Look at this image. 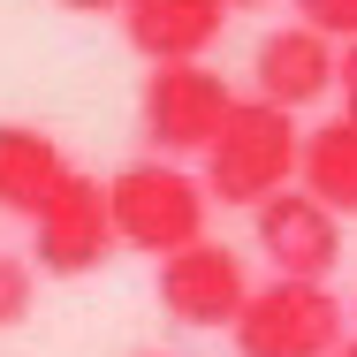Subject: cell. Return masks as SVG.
Masks as SVG:
<instances>
[{"label": "cell", "mask_w": 357, "mask_h": 357, "mask_svg": "<svg viewBox=\"0 0 357 357\" xmlns=\"http://www.w3.org/2000/svg\"><path fill=\"white\" fill-rule=\"evenodd\" d=\"M107 251H114V213H107V183H91V175H76L69 190L46 206V213L31 220V266L38 274H91V266H107Z\"/></svg>", "instance_id": "obj_7"}, {"label": "cell", "mask_w": 357, "mask_h": 357, "mask_svg": "<svg viewBox=\"0 0 357 357\" xmlns=\"http://www.w3.org/2000/svg\"><path fill=\"white\" fill-rule=\"evenodd\" d=\"M228 8H259V0H228Z\"/></svg>", "instance_id": "obj_17"}, {"label": "cell", "mask_w": 357, "mask_h": 357, "mask_svg": "<svg viewBox=\"0 0 357 357\" xmlns=\"http://www.w3.org/2000/svg\"><path fill=\"white\" fill-rule=\"evenodd\" d=\"M296 175H304L296 114L266 107V99H236L228 130H220L213 152H206V198H213V206H251V213H259L266 198L296 190Z\"/></svg>", "instance_id": "obj_2"}, {"label": "cell", "mask_w": 357, "mask_h": 357, "mask_svg": "<svg viewBox=\"0 0 357 357\" xmlns=\"http://www.w3.org/2000/svg\"><path fill=\"white\" fill-rule=\"evenodd\" d=\"M220 31H228V0H122V38L152 69L206 61V46Z\"/></svg>", "instance_id": "obj_9"}, {"label": "cell", "mask_w": 357, "mask_h": 357, "mask_svg": "<svg viewBox=\"0 0 357 357\" xmlns=\"http://www.w3.org/2000/svg\"><path fill=\"white\" fill-rule=\"evenodd\" d=\"M296 23L327 31L335 46H350V38H357V0H296Z\"/></svg>", "instance_id": "obj_13"}, {"label": "cell", "mask_w": 357, "mask_h": 357, "mask_svg": "<svg viewBox=\"0 0 357 357\" xmlns=\"http://www.w3.org/2000/svg\"><path fill=\"white\" fill-rule=\"evenodd\" d=\"M144 357H160V350H144Z\"/></svg>", "instance_id": "obj_18"}, {"label": "cell", "mask_w": 357, "mask_h": 357, "mask_svg": "<svg viewBox=\"0 0 357 357\" xmlns=\"http://www.w3.org/2000/svg\"><path fill=\"white\" fill-rule=\"evenodd\" d=\"M69 183H76V167H69V152L46 137V130H31V122H0V213L38 220Z\"/></svg>", "instance_id": "obj_10"}, {"label": "cell", "mask_w": 357, "mask_h": 357, "mask_svg": "<svg viewBox=\"0 0 357 357\" xmlns=\"http://www.w3.org/2000/svg\"><path fill=\"white\" fill-rule=\"evenodd\" d=\"M152 296L183 327H236L243 304H251V266L236 259V243L206 236V243H190V251H175V259L152 266Z\"/></svg>", "instance_id": "obj_5"}, {"label": "cell", "mask_w": 357, "mask_h": 357, "mask_svg": "<svg viewBox=\"0 0 357 357\" xmlns=\"http://www.w3.org/2000/svg\"><path fill=\"white\" fill-rule=\"evenodd\" d=\"M228 114H236V84L206 61H167L137 91V130L152 160H190V152L206 160L213 137L228 130Z\"/></svg>", "instance_id": "obj_3"}, {"label": "cell", "mask_w": 357, "mask_h": 357, "mask_svg": "<svg viewBox=\"0 0 357 357\" xmlns=\"http://www.w3.org/2000/svg\"><path fill=\"white\" fill-rule=\"evenodd\" d=\"M350 319H357V312H350Z\"/></svg>", "instance_id": "obj_19"}, {"label": "cell", "mask_w": 357, "mask_h": 357, "mask_svg": "<svg viewBox=\"0 0 357 357\" xmlns=\"http://www.w3.org/2000/svg\"><path fill=\"white\" fill-rule=\"evenodd\" d=\"M31 304H38V266L15 259V251H0V327H23Z\"/></svg>", "instance_id": "obj_12"}, {"label": "cell", "mask_w": 357, "mask_h": 357, "mask_svg": "<svg viewBox=\"0 0 357 357\" xmlns=\"http://www.w3.org/2000/svg\"><path fill=\"white\" fill-rule=\"evenodd\" d=\"M335 76H342V46H335L327 31L274 23V31L259 38V54H251V99L296 114V107H312L319 91H335Z\"/></svg>", "instance_id": "obj_8"}, {"label": "cell", "mask_w": 357, "mask_h": 357, "mask_svg": "<svg viewBox=\"0 0 357 357\" xmlns=\"http://www.w3.org/2000/svg\"><path fill=\"white\" fill-rule=\"evenodd\" d=\"M350 342V304L327 282H259L236 319V357H335Z\"/></svg>", "instance_id": "obj_4"}, {"label": "cell", "mask_w": 357, "mask_h": 357, "mask_svg": "<svg viewBox=\"0 0 357 357\" xmlns=\"http://www.w3.org/2000/svg\"><path fill=\"white\" fill-rule=\"evenodd\" d=\"M335 91H342V114L357 122V38L342 46V76H335Z\"/></svg>", "instance_id": "obj_14"}, {"label": "cell", "mask_w": 357, "mask_h": 357, "mask_svg": "<svg viewBox=\"0 0 357 357\" xmlns=\"http://www.w3.org/2000/svg\"><path fill=\"white\" fill-rule=\"evenodd\" d=\"M335 357H357V342H342V350H335Z\"/></svg>", "instance_id": "obj_16"}, {"label": "cell", "mask_w": 357, "mask_h": 357, "mask_svg": "<svg viewBox=\"0 0 357 357\" xmlns=\"http://www.w3.org/2000/svg\"><path fill=\"white\" fill-rule=\"evenodd\" d=\"M319 206H335V213H357V122L350 114H335V122H319L312 137H304V175H296Z\"/></svg>", "instance_id": "obj_11"}, {"label": "cell", "mask_w": 357, "mask_h": 357, "mask_svg": "<svg viewBox=\"0 0 357 357\" xmlns=\"http://www.w3.org/2000/svg\"><path fill=\"white\" fill-rule=\"evenodd\" d=\"M107 213H114V243H130L144 259H175L190 243H206V175H190L183 160H130L107 183Z\"/></svg>", "instance_id": "obj_1"}, {"label": "cell", "mask_w": 357, "mask_h": 357, "mask_svg": "<svg viewBox=\"0 0 357 357\" xmlns=\"http://www.w3.org/2000/svg\"><path fill=\"white\" fill-rule=\"evenodd\" d=\"M251 243H259V259H266L282 282H327V274L342 266V213L319 206V198L296 183V190L266 198V206L251 213Z\"/></svg>", "instance_id": "obj_6"}, {"label": "cell", "mask_w": 357, "mask_h": 357, "mask_svg": "<svg viewBox=\"0 0 357 357\" xmlns=\"http://www.w3.org/2000/svg\"><path fill=\"white\" fill-rule=\"evenodd\" d=\"M61 8H76V15H114L122 0H61Z\"/></svg>", "instance_id": "obj_15"}]
</instances>
